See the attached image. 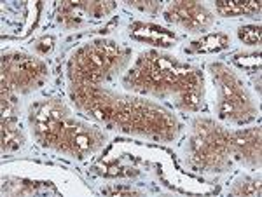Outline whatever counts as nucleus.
<instances>
[{
  "label": "nucleus",
  "instance_id": "f257e3e1",
  "mask_svg": "<svg viewBox=\"0 0 262 197\" xmlns=\"http://www.w3.org/2000/svg\"><path fill=\"white\" fill-rule=\"evenodd\" d=\"M133 35L137 37V39L150 40V42H156V44H161V45H168L171 40H175V37H173L171 33L164 32L163 28L150 27V24H135Z\"/></svg>",
  "mask_w": 262,
  "mask_h": 197
},
{
  "label": "nucleus",
  "instance_id": "f03ea898",
  "mask_svg": "<svg viewBox=\"0 0 262 197\" xmlns=\"http://www.w3.org/2000/svg\"><path fill=\"white\" fill-rule=\"evenodd\" d=\"M227 44V37L226 35H208L201 40L192 42V45L189 47V53H210V51H217V49H222L224 45Z\"/></svg>",
  "mask_w": 262,
  "mask_h": 197
},
{
  "label": "nucleus",
  "instance_id": "7ed1b4c3",
  "mask_svg": "<svg viewBox=\"0 0 262 197\" xmlns=\"http://www.w3.org/2000/svg\"><path fill=\"white\" fill-rule=\"evenodd\" d=\"M219 11L224 14H242V12H250L259 9V4L253 2H221L219 4Z\"/></svg>",
  "mask_w": 262,
  "mask_h": 197
},
{
  "label": "nucleus",
  "instance_id": "20e7f679",
  "mask_svg": "<svg viewBox=\"0 0 262 197\" xmlns=\"http://www.w3.org/2000/svg\"><path fill=\"white\" fill-rule=\"evenodd\" d=\"M239 39L248 44H259L260 40V28L259 27H245L239 30Z\"/></svg>",
  "mask_w": 262,
  "mask_h": 197
}]
</instances>
